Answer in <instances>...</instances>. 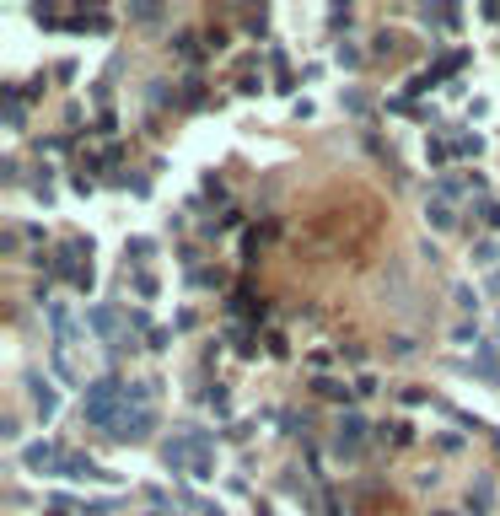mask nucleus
I'll use <instances>...</instances> for the list:
<instances>
[{
    "instance_id": "nucleus-1",
    "label": "nucleus",
    "mask_w": 500,
    "mask_h": 516,
    "mask_svg": "<svg viewBox=\"0 0 500 516\" xmlns=\"http://www.w3.org/2000/svg\"><path fill=\"white\" fill-rule=\"evenodd\" d=\"M161 463H167L172 473H188V479H210V473H216V436L199 430V425L172 430L167 441H161Z\"/></svg>"
},
{
    "instance_id": "nucleus-2",
    "label": "nucleus",
    "mask_w": 500,
    "mask_h": 516,
    "mask_svg": "<svg viewBox=\"0 0 500 516\" xmlns=\"http://www.w3.org/2000/svg\"><path fill=\"white\" fill-rule=\"evenodd\" d=\"M124 409H129V382H119V377H97V382H86L81 419H86L92 430H113Z\"/></svg>"
},
{
    "instance_id": "nucleus-3",
    "label": "nucleus",
    "mask_w": 500,
    "mask_h": 516,
    "mask_svg": "<svg viewBox=\"0 0 500 516\" xmlns=\"http://www.w3.org/2000/svg\"><path fill=\"white\" fill-rule=\"evenodd\" d=\"M151 430H156V409H124L119 425H113L108 436H113V441H124V446H134V441H146Z\"/></svg>"
},
{
    "instance_id": "nucleus-4",
    "label": "nucleus",
    "mask_w": 500,
    "mask_h": 516,
    "mask_svg": "<svg viewBox=\"0 0 500 516\" xmlns=\"http://www.w3.org/2000/svg\"><path fill=\"white\" fill-rule=\"evenodd\" d=\"M366 430H371L366 419L355 414V409H344L339 425H334V452H339V457H355L361 446H366Z\"/></svg>"
},
{
    "instance_id": "nucleus-5",
    "label": "nucleus",
    "mask_w": 500,
    "mask_h": 516,
    "mask_svg": "<svg viewBox=\"0 0 500 516\" xmlns=\"http://www.w3.org/2000/svg\"><path fill=\"white\" fill-rule=\"evenodd\" d=\"M86 328L92 333H102V339H113V344H129V312H119V307H92L86 312Z\"/></svg>"
},
{
    "instance_id": "nucleus-6",
    "label": "nucleus",
    "mask_w": 500,
    "mask_h": 516,
    "mask_svg": "<svg viewBox=\"0 0 500 516\" xmlns=\"http://www.w3.org/2000/svg\"><path fill=\"white\" fill-rule=\"evenodd\" d=\"M27 398H33L38 419H54V414H60V387H54L49 377H38V371H27Z\"/></svg>"
},
{
    "instance_id": "nucleus-7",
    "label": "nucleus",
    "mask_w": 500,
    "mask_h": 516,
    "mask_svg": "<svg viewBox=\"0 0 500 516\" xmlns=\"http://www.w3.org/2000/svg\"><path fill=\"white\" fill-rule=\"evenodd\" d=\"M60 446L54 441H33V446H22V468L27 473H54V463H60Z\"/></svg>"
},
{
    "instance_id": "nucleus-8",
    "label": "nucleus",
    "mask_w": 500,
    "mask_h": 516,
    "mask_svg": "<svg viewBox=\"0 0 500 516\" xmlns=\"http://www.w3.org/2000/svg\"><path fill=\"white\" fill-rule=\"evenodd\" d=\"M468 505H474V516H489V505H495V479L489 473H479V484L468 490Z\"/></svg>"
},
{
    "instance_id": "nucleus-9",
    "label": "nucleus",
    "mask_w": 500,
    "mask_h": 516,
    "mask_svg": "<svg viewBox=\"0 0 500 516\" xmlns=\"http://www.w3.org/2000/svg\"><path fill=\"white\" fill-rule=\"evenodd\" d=\"M312 387H317V398H329V404H344V409H350V393H355L350 382H339V377H317Z\"/></svg>"
},
{
    "instance_id": "nucleus-10",
    "label": "nucleus",
    "mask_w": 500,
    "mask_h": 516,
    "mask_svg": "<svg viewBox=\"0 0 500 516\" xmlns=\"http://www.w3.org/2000/svg\"><path fill=\"white\" fill-rule=\"evenodd\" d=\"M425 221L436 226V232H452V226H457V215H452V205H447V199H436V205L425 210Z\"/></svg>"
},
{
    "instance_id": "nucleus-11",
    "label": "nucleus",
    "mask_w": 500,
    "mask_h": 516,
    "mask_svg": "<svg viewBox=\"0 0 500 516\" xmlns=\"http://www.w3.org/2000/svg\"><path fill=\"white\" fill-rule=\"evenodd\" d=\"M382 441L409 446V441H415V425H409V419H393V425H382Z\"/></svg>"
},
{
    "instance_id": "nucleus-12",
    "label": "nucleus",
    "mask_w": 500,
    "mask_h": 516,
    "mask_svg": "<svg viewBox=\"0 0 500 516\" xmlns=\"http://www.w3.org/2000/svg\"><path fill=\"white\" fill-rule=\"evenodd\" d=\"M205 102V81H183V92H178V108H199Z\"/></svg>"
},
{
    "instance_id": "nucleus-13",
    "label": "nucleus",
    "mask_w": 500,
    "mask_h": 516,
    "mask_svg": "<svg viewBox=\"0 0 500 516\" xmlns=\"http://www.w3.org/2000/svg\"><path fill=\"white\" fill-rule=\"evenodd\" d=\"M452 301H457L463 312H479V291L474 285H452Z\"/></svg>"
},
{
    "instance_id": "nucleus-14",
    "label": "nucleus",
    "mask_w": 500,
    "mask_h": 516,
    "mask_svg": "<svg viewBox=\"0 0 500 516\" xmlns=\"http://www.w3.org/2000/svg\"><path fill=\"white\" fill-rule=\"evenodd\" d=\"M479 151H484L479 135H457V140H452V156H479Z\"/></svg>"
},
{
    "instance_id": "nucleus-15",
    "label": "nucleus",
    "mask_w": 500,
    "mask_h": 516,
    "mask_svg": "<svg viewBox=\"0 0 500 516\" xmlns=\"http://www.w3.org/2000/svg\"><path fill=\"white\" fill-rule=\"evenodd\" d=\"M452 339H457V344H474V350H484V339H479L474 323H457V328H452Z\"/></svg>"
},
{
    "instance_id": "nucleus-16",
    "label": "nucleus",
    "mask_w": 500,
    "mask_h": 516,
    "mask_svg": "<svg viewBox=\"0 0 500 516\" xmlns=\"http://www.w3.org/2000/svg\"><path fill=\"white\" fill-rule=\"evenodd\" d=\"M479 221H484L489 232H500V199H484V205H479Z\"/></svg>"
},
{
    "instance_id": "nucleus-17",
    "label": "nucleus",
    "mask_w": 500,
    "mask_h": 516,
    "mask_svg": "<svg viewBox=\"0 0 500 516\" xmlns=\"http://www.w3.org/2000/svg\"><path fill=\"white\" fill-rule=\"evenodd\" d=\"M172 49L183 54V60H199V49H194V33H178V38H172Z\"/></svg>"
},
{
    "instance_id": "nucleus-18",
    "label": "nucleus",
    "mask_w": 500,
    "mask_h": 516,
    "mask_svg": "<svg viewBox=\"0 0 500 516\" xmlns=\"http://www.w3.org/2000/svg\"><path fill=\"white\" fill-rule=\"evenodd\" d=\"M210 409H216V414H226V409H232V398H226V387H220V382H216V387H210Z\"/></svg>"
},
{
    "instance_id": "nucleus-19",
    "label": "nucleus",
    "mask_w": 500,
    "mask_h": 516,
    "mask_svg": "<svg viewBox=\"0 0 500 516\" xmlns=\"http://www.w3.org/2000/svg\"><path fill=\"white\" fill-rule=\"evenodd\" d=\"M495 258H500L495 242H479V258H474V264H495Z\"/></svg>"
},
{
    "instance_id": "nucleus-20",
    "label": "nucleus",
    "mask_w": 500,
    "mask_h": 516,
    "mask_svg": "<svg viewBox=\"0 0 500 516\" xmlns=\"http://www.w3.org/2000/svg\"><path fill=\"white\" fill-rule=\"evenodd\" d=\"M339 65H344V70H355V65H361V49H344V43H339Z\"/></svg>"
},
{
    "instance_id": "nucleus-21",
    "label": "nucleus",
    "mask_w": 500,
    "mask_h": 516,
    "mask_svg": "<svg viewBox=\"0 0 500 516\" xmlns=\"http://www.w3.org/2000/svg\"><path fill=\"white\" fill-rule=\"evenodd\" d=\"M258 516H269V505H258Z\"/></svg>"
},
{
    "instance_id": "nucleus-22",
    "label": "nucleus",
    "mask_w": 500,
    "mask_h": 516,
    "mask_svg": "<svg viewBox=\"0 0 500 516\" xmlns=\"http://www.w3.org/2000/svg\"><path fill=\"white\" fill-rule=\"evenodd\" d=\"M436 516H452V511H436Z\"/></svg>"
}]
</instances>
